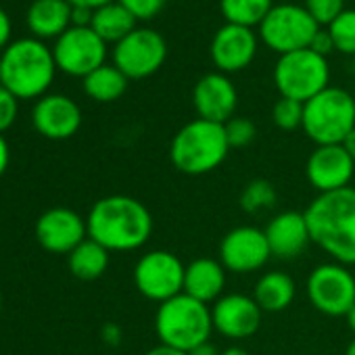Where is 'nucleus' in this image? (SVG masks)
<instances>
[{
	"label": "nucleus",
	"mask_w": 355,
	"mask_h": 355,
	"mask_svg": "<svg viewBox=\"0 0 355 355\" xmlns=\"http://www.w3.org/2000/svg\"><path fill=\"white\" fill-rule=\"evenodd\" d=\"M86 226L88 239L103 245L109 253H125L148 243L153 216L142 201L128 195H111L92 205Z\"/></svg>",
	"instance_id": "1"
},
{
	"label": "nucleus",
	"mask_w": 355,
	"mask_h": 355,
	"mask_svg": "<svg viewBox=\"0 0 355 355\" xmlns=\"http://www.w3.org/2000/svg\"><path fill=\"white\" fill-rule=\"evenodd\" d=\"M303 214L311 243L332 261L355 266V189L318 195Z\"/></svg>",
	"instance_id": "2"
},
{
	"label": "nucleus",
	"mask_w": 355,
	"mask_h": 355,
	"mask_svg": "<svg viewBox=\"0 0 355 355\" xmlns=\"http://www.w3.org/2000/svg\"><path fill=\"white\" fill-rule=\"evenodd\" d=\"M57 73L53 51L38 38L11 42L0 57V84L21 98H42Z\"/></svg>",
	"instance_id": "3"
},
{
	"label": "nucleus",
	"mask_w": 355,
	"mask_h": 355,
	"mask_svg": "<svg viewBox=\"0 0 355 355\" xmlns=\"http://www.w3.org/2000/svg\"><path fill=\"white\" fill-rule=\"evenodd\" d=\"M230 144L224 123L195 119L175 132L169 144L171 165L187 175H205L216 171L228 157Z\"/></svg>",
	"instance_id": "4"
},
{
	"label": "nucleus",
	"mask_w": 355,
	"mask_h": 355,
	"mask_svg": "<svg viewBox=\"0 0 355 355\" xmlns=\"http://www.w3.org/2000/svg\"><path fill=\"white\" fill-rule=\"evenodd\" d=\"M155 332L161 345L191 351L207 343L214 332L211 307L180 293L159 303L155 313Z\"/></svg>",
	"instance_id": "5"
},
{
	"label": "nucleus",
	"mask_w": 355,
	"mask_h": 355,
	"mask_svg": "<svg viewBox=\"0 0 355 355\" xmlns=\"http://www.w3.org/2000/svg\"><path fill=\"white\" fill-rule=\"evenodd\" d=\"M318 146L343 144L355 128V101L343 88H326L303 107V125Z\"/></svg>",
	"instance_id": "6"
},
{
	"label": "nucleus",
	"mask_w": 355,
	"mask_h": 355,
	"mask_svg": "<svg viewBox=\"0 0 355 355\" xmlns=\"http://www.w3.org/2000/svg\"><path fill=\"white\" fill-rule=\"evenodd\" d=\"M328 80L330 69L326 57L313 53L311 49L282 55L274 69V82L278 92L299 103H307L315 94L326 90Z\"/></svg>",
	"instance_id": "7"
},
{
	"label": "nucleus",
	"mask_w": 355,
	"mask_h": 355,
	"mask_svg": "<svg viewBox=\"0 0 355 355\" xmlns=\"http://www.w3.org/2000/svg\"><path fill=\"white\" fill-rule=\"evenodd\" d=\"M184 272L187 266L182 259L157 249L144 253L134 266V284L142 297L155 303H163L175 295L184 293Z\"/></svg>",
	"instance_id": "8"
},
{
	"label": "nucleus",
	"mask_w": 355,
	"mask_h": 355,
	"mask_svg": "<svg viewBox=\"0 0 355 355\" xmlns=\"http://www.w3.org/2000/svg\"><path fill=\"white\" fill-rule=\"evenodd\" d=\"M307 299L320 313L345 318L355 305V276L343 263H320L307 278Z\"/></svg>",
	"instance_id": "9"
},
{
	"label": "nucleus",
	"mask_w": 355,
	"mask_h": 355,
	"mask_svg": "<svg viewBox=\"0 0 355 355\" xmlns=\"http://www.w3.org/2000/svg\"><path fill=\"white\" fill-rule=\"evenodd\" d=\"M318 30L320 28L309 11L297 5L272 7L268 17L261 21L263 42L280 55L309 49Z\"/></svg>",
	"instance_id": "10"
},
{
	"label": "nucleus",
	"mask_w": 355,
	"mask_h": 355,
	"mask_svg": "<svg viewBox=\"0 0 355 355\" xmlns=\"http://www.w3.org/2000/svg\"><path fill=\"white\" fill-rule=\"evenodd\" d=\"M57 69L67 76L86 78L101 65H105L107 42L92 28H76L71 26L65 34H61L53 49Z\"/></svg>",
	"instance_id": "11"
},
{
	"label": "nucleus",
	"mask_w": 355,
	"mask_h": 355,
	"mask_svg": "<svg viewBox=\"0 0 355 355\" xmlns=\"http://www.w3.org/2000/svg\"><path fill=\"white\" fill-rule=\"evenodd\" d=\"M167 57L165 40L153 30H134L115 44V67L128 80H142L159 71Z\"/></svg>",
	"instance_id": "12"
},
{
	"label": "nucleus",
	"mask_w": 355,
	"mask_h": 355,
	"mask_svg": "<svg viewBox=\"0 0 355 355\" xmlns=\"http://www.w3.org/2000/svg\"><path fill=\"white\" fill-rule=\"evenodd\" d=\"M266 232L255 226H236L220 243V263L226 272L253 274L270 261Z\"/></svg>",
	"instance_id": "13"
},
{
	"label": "nucleus",
	"mask_w": 355,
	"mask_h": 355,
	"mask_svg": "<svg viewBox=\"0 0 355 355\" xmlns=\"http://www.w3.org/2000/svg\"><path fill=\"white\" fill-rule=\"evenodd\" d=\"M263 311L257 301L243 293L222 295L211 305L214 330H218L228 340H245L253 336L261 326Z\"/></svg>",
	"instance_id": "14"
},
{
	"label": "nucleus",
	"mask_w": 355,
	"mask_h": 355,
	"mask_svg": "<svg viewBox=\"0 0 355 355\" xmlns=\"http://www.w3.org/2000/svg\"><path fill=\"white\" fill-rule=\"evenodd\" d=\"M36 241L49 253L69 255L80 243L88 239L86 220L67 207H53L44 211L36 222Z\"/></svg>",
	"instance_id": "15"
},
{
	"label": "nucleus",
	"mask_w": 355,
	"mask_h": 355,
	"mask_svg": "<svg viewBox=\"0 0 355 355\" xmlns=\"http://www.w3.org/2000/svg\"><path fill=\"white\" fill-rule=\"evenodd\" d=\"M355 171V161L343 148V144H324L315 146L309 155L305 173L309 184L318 191V195L334 193L347 189Z\"/></svg>",
	"instance_id": "16"
},
{
	"label": "nucleus",
	"mask_w": 355,
	"mask_h": 355,
	"mask_svg": "<svg viewBox=\"0 0 355 355\" xmlns=\"http://www.w3.org/2000/svg\"><path fill=\"white\" fill-rule=\"evenodd\" d=\"M34 128L49 140H67L82 125V111L65 94H44L32 111Z\"/></svg>",
	"instance_id": "17"
},
{
	"label": "nucleus",
	"mask_w": 355,
	"mask_h": 355,
	"mask_svg": "<svg viewBox=\"0 0 355 355\" xmlns=\"http://www.w3.org/2000/svg\"><path fill=\"white\" fill-rule=\"evenodd\" d=\"M193 103L199 119L226 123L234 117L239 94L234 84L222 73H207L201 78L193 92Z\"/></svg>",
	"instance_id": "18"
},
{
	"label": "nucleus",
	"mask_w": 355,
	"mask_h": 355,
	"mask_svg": "<svg viewBox=\"0 0 355 355\" xmlns=\"http://www.w3.org/2000/svg\"><path fill=\"white\" fill-rule=\"evenodd\" d=\"M270 253L276 259L291 261L297 259L311 243L305 214L301 211H280L263 228Z\"/></svg>",
	"instance_id": "19"
},
{
	"label": "nucleus",
	"mask_w": 355,
	"mask_h": 355,
	"mask_svg": "<svg viewBox=\"0 0 355 355\" xmlns=\"http://www.w3.org/2000/svg\"><path fill=\"white\" fill-rule=\"evenodd\" d=\"M257 53V38L251 28L228 24L211 42V59L220 71L234 73L245 69Z\"/></svg>",
	"instance_id": "20"
},
{
	"label": "nucleus",
	"mask_w": 355,
	"mask_h": 355,
	"mask_svg": "<svg viewBox=\"0 0 355 355\" xmlns=\"http://www.w3.org/2000/svg\"><path fill=\"white\" fill-rule=\"evenodd\" d=\"M226 288V268L220 259L197 257L184 272V295L209 305L216 303Z\"/></svg>",
	"instance_id": "21"
},
{
	"label": "nucleus",
	"mask_w": 355,
	"mask_h": 355,
	"mask_svg": "<svg viewBox=\"0 0 355 355\" xmlns=\"http://www.w3.org/2000/svg\"><path fill=\"white\" fill-rule=\"evenodd\" d=\"M71 5L67 0H34L26 21L30 32L38 38H59L71 28Z\"/></svg>",
	"instance_id": "22"
},
{
	"label": "nucleus",
	"mask_w": 355,
	"mask_h": 355,
	"mask_svg": "<svg viewBox=\"0 0 355 355\" xmlns=\"http://www.w3.org/2000/svg\"><path fill=\"white\" fill-rule=\"evenodd\" d=\"M295 295H297L295 280L286 272H278V270L261 274L253 288V299L257 301L261 311H270V313L284 311L295 301Z\"/></svg>",
	"instance_id": "23"
},
{
	"label": "nucleus",
	"mask_w": 355,
	"mask_h": 355,
	"mask_svg": "<svg viewBox=\"0 0 355 355\" xmlns=\"http://www.w3.org/2000/svg\"><path fill=\"white\" fill-rule=\"evenodd\" d=\"M109 251L98 245L92 239H86L80 243L69 255H67V266L69 272L80 278V280H96L101 278L107 268H109Z\"/></svg>",
	"instance_id": "24"
},
{
	"label": "nucleus",
	"mask_w": 355,
	"mask_h": 355,
	"mask_svg": "<svg viewBox=\"0 0 355 355\" xmlns=\"http://www.w3.org/2000/svg\"><path fill=\"white\" fill-rule=\"evenodd\" d=\"M134 24H136V17L125 7H121L119 3H111V5H105L94 11L90 28L105 42L117 44L119 40H123L128 34H132L136 30Z\"/></svg>",
	"instance_id": "25"
},
{
	"label": "nucleus",
	"mask_w": 355,
	"mask_h": 355,
	"mask_svg": "<svg viewBox=\"0 0 355 355\" xmlns=\"http://www.w3.org/2000/svg\"><path fill=\"white\" fill-rule=\"evenodd\" d=\"M128 78L115 65H101L84 78V92L96 103H113L123 96Z\"/></svg>",
	"instance_id": "26"
},
{
	"label": "nucleus",
	"mask_w": 355,
	"mask_h": 355,
	"mask_svg": "<svg viewBox=\"0 0 355 355\" xmlns=\"http://www.w3.org/2000/svg\"><path fill=\"white\" fill-rule=\"evenodd\" d=\"M228 24L251 28L261 21L272 11V0H222L220 3Z\"/></svg>",
	"instance_id": "27"
},
{
	"label": "nucleus",
	"mask_w": 355,
	"mask_h": 355,
	"mask_svg": "<svg viewBox=\"0 0 355 355\" xmlns=\"http://www.w3.org/2000/svg\"><path fill=\"white\" fill-rule=\"evenodd\" d=\"M241 209L249 216H257L263 211H270L278 203V193L274 184L266 178H255V180L247 182L241 197H239Z\"/></svg>",
	"instance_id": "28"
},
{
	"label": "nucleus",
	"mask_w": 355,
	"mask_h": 355,
	"mask_svg": "<svg viewBox=\"0 0 355 355\" xmlns=\"http://www.w3.org/2000/svg\"><path fill=\"white\" fill-rule=\"evenodd\" d=\"M334 49L345 55H355V11H343L330 26Z\"/></svg>",
	"instance_id": "29"
},
{
	"label": "nucleus",
	"mask_w": 355,
	"mask_h": 355,
	"mask_svg": "<svg viewBox=\"0 0 355 355\" xmlns=\"http://www.w3.org/2000/svg\"><path fill=\"white\" fill-rule=\"evenodd\" d=\"M303 107H305V103L280 96L272 111L274 123L284 132H293V130L301 128L303 125Z\"/></svg>",
	"instance_id": "30"
},
{
	"label": "nucleus",
	"mask_w": 355,
	"mask_h": 355,
	"mask_svg": "<svg viewBox=\"0 0 355 355\" xmlns=\"http://www.w3.org/2000/svg\"><path fill=\"white\" fill-rule=\"evenodd\" d=\"M224 130H226V138H228L230 148L249 146L255 140V134H257L255 123L251 119H247V117H232L230 121L224 123Z\"/></svg>",
	"instance_id": "31"
},
{
	"label": "nucleus",
	"mask_w": 355,
	"mask_h": 355,
	"mask_svg": "<svg viewBox=\"0 0 355 355\" xmlns=\"http://www.w3.org/2000/svg\"><path fill=\"white\" fill-rule=\"evenodd\" d=\"M309 15L315 19V24H326L330 26L345 9H343V0H307Z\"/></svg>",
	"instance_id": "32"
},
{
	"label": "nucleus",
	"mask_w": 355,
	"mask_h": 355,
	"mask_svg": "<svg viewBox=\"0 0 355 355\" xmlns=\"http://www.w3.org/2000/svg\"><path fill=\"white\" fill-rule=\"evenodd\" d=\"M19 113V98L0 84V134L7 132Z\"/></svg>",
	"instance_id": "33"
},
{
	"label": "nucleus",
	"mask_w": 355,
	"mask_h": 355,
	"mask_svg": "<svg viewBox=\"0 0 355 355\" xmlns=\"http://www.w3.org/2000/svg\"><path fill=\"white\" fill-rule=\"evenodd\" d=\"M136 19H153L165 5V0H117Z\"/></svg>",
	"instance_id": "34"
},
{
	"label": "nucleus",
	"mask_w": 355,
	"mask_h": 355,
	"mask_svg": "<svg viewBox=\"0 0 355 355\" xmlns=\"http://www.w3.org/2000/svg\"><path fill=\"white\" fill-rule=\"evenodd\" d=\"M309 49H311L313 53H318V55L326 57V55L334 49V42H332L330 32H328V30H326V32H324V30H318V34L313 36V40H311Z\"/></svg>",
	"instance_id": "35"
},
{
	"label": "nucleus",
	"mask_w": 355,
	"mask_h": 355,
	"mask_svg": "<svg viewBox=\"0 0 355 355\" xmlns=\"http://www.w3.org/2000/svg\"><path fill=\"white\" fill-rule=\"evenodd\" d=\"M92 15H94V11L86 9V7H73L71 9V26H76V28H90Z\"/></svg>",
	"instance_id": "36"
},
{
	"label": "nucleus",
	"mask_w": 355,
	"mask_h": 355,
	"mask_svg": "<svg viewBox=\"0 0 355 355\" xmlns=\"http://www.w3.org/2000/svg\"><path fill=\"white\" fill-rule=\"evenodd\" d=\"M9 42H11V17L0 7V51L7 49Z\"/></svg>",
	"instance_id": "37"
},
{
	"label": "nucleus",
	"mask_w": 355,
	"mask_h": 355,
	"mask_svg": "<svg viewBox=\"0 0 355 355\" xmlns=\"http://www.w3.org/2000/svg\"><path fill=\"white\" fill-rule=\"evenodd\" d=\"M9 161H11V150H9V142L7 138L0 134V175H3L9 167Z\"/></svg>",
	"instance_id": "38"
},
{
	"label": "nucleus",
	"mask_w": 355,
	"mask_h": 355,
	"mask_svg": "<svg viewBox=\"0 0 355 355\" xmlns=\"http://www.w3.org/2000/svg\"><path fill=\"white\" fill-rule=\"evenodd\" d=\"M67 3H69L71 7H86V9H90V11H96V9H101V7H105V5H111L113 0H67Z\"/></svg>",
	"instance_id": "39"
},
{
	"label": "nucleus",
	"mask_w": 355,
	"mask_h": 355,
	"mask_svg": "<svg viewBox=\"0 0 355 355\" xmlns=\"http://www.w3.org/2000/svg\"><path fill=\"white\" fill-rule=\"evenodd\" d=\"M189 355H222V353L218 351V347L211 340H207V343H201L195 349H191Z\"/></svg>",
	"instance_id": "40"
},
{
	"label": "nucleus",
	"mask_w": 355,
	"mask_h": 355,
	"mask_svg": "<svg viewBox=\"0 0 355 355\" xmlns=\"http://www.w3.org/2000/svg\"><path fill=\"white\" fill-rule=\"evenodd\" d=\"M144 355H189L187 351H180V349H173V347H167V345H157L153 349H148Z\"/></svg>",
	"instance_id": "41"
},
{
	"label": "nucleus",
	"mask_w": 355,
	"mask_h": 355,
	"mask_svg": "<svg viewBox=\"0 0 355 355\" xmlns=\"http://www.w3.org/2000/svg\"><path fill=\"white\" fill-rule=\"evenodd\" d=\"M343 148H345V150L349 153V157L355 161V128H353V130L349 132V136L343 140Z\"/></svg>",
	"instance_id": "42"
},
{
	"label": "nucleus",
	"mask_w": 355,
	"mask_h": 355,
	"mask_svg": "<svg viewBox=\"0 0 355 355\" xmlns=\"http://www.w3.org/2000/svg\"><path fill=\"white\" fill-rule=\"evenodd\" d=\"M222 355H249V351L245 347H241V345H232V347L224 349Z\"/></svg>",
	"instance_id": "43"
},
{
	"label": "nucleus",
	"mask_w": 355,
	"mask_h": 355,
	"mask_svg": "<svg viewBox=\"0 0 355 355\" xmlns=\"http://www.w3.org/2000/svg\"><path fill=\"white\" fill-rule=\"evenodd\" d=\"M345 320H347V326H349V330L355 334V305L347 311V315H345Z\"/></svg>",
	"instance_id": "44"
},
{
	"label": "nucleus",
	"mask_w": 355,
	"mask_h": 355,
	"mask_svg": "<svg viewBox=\"0 0 355 355\" xmlns=\"http://www.w3.org/2000/svg\"><path fill=\"white\" fill-rule=\"evenodd\" d=\"M345 355H355V338L347 345V349H345Z\"/></svg>",
	"instance_id": "45"
},
{
	"label": "nucleus",
	"mask_w": 355,
	"mask_h": 355,
	"mask_svg": "<svg viewBox=\"0 0 355 355\" xmlns=\"http://www.w3.org/2000/svg\"><path fill=\"white\" fill-rule=\"evenodd\" d=\"M0 307H3V295H0Z\"/></svg>",
	"instance_id": "46"
}]
</instances>
